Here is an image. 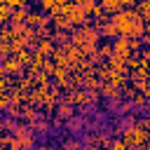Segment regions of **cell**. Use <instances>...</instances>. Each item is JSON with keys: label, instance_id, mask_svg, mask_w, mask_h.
<instances>
[{"label": "cell", "instance_id": "obj_1", "mask_svg": "<svg viewBox=\"0 0 150 150\" xmlns=\"http://www.w3.org/2000/svg\"><path fill=\"white\" fill-rule=\"evenodd\" d=\"M112 23L117 26L120 35L124 38H141L145 33V23L143 16L138 14V9H122L112 14Z\"/></svg>", "mask_w": 150, "mask_h": 150}, {"label": "cell", "instance_id": "obj_3", "mask_svg": "<svg viewBox=\"0 0 150 150\" xmlns=\"http://www.w3.org/2000/svg\"><path fill=\"white\" fill-rule=\"evenodd\" d=\"M9 12H12V5H9V2H0V19H2V21L9 19Z\"/></svg>", "mask_w": 150, "mask_h": 150}, {"label": "cell", "instance_id": "obj_2", "mask_svg": "<svg viewBox=\"0 0 150 150\" xmlns=\"http://www.w3.org/2000/svg\"><path fill=\"white\" fill-rule=\"evenodd\" d=\"M105 12H120L122 9V0H103L101 2Z\"/></svg>", "mask_w": 150, "mask_h": 150}, {"label": "cell", "instance_id": "obj_4", "mask_svg": "<svg viewBox=\"0 0 150 150\" xmlns=\"http://www.w3.org/2000/svg\"><path fill=\"white\" fill-rule=\"evenodd\" d=\"M145 42L150 45V23H145Z\"/></svg>", "mask_w": 150, "mask_h": 150}]
</instances>
